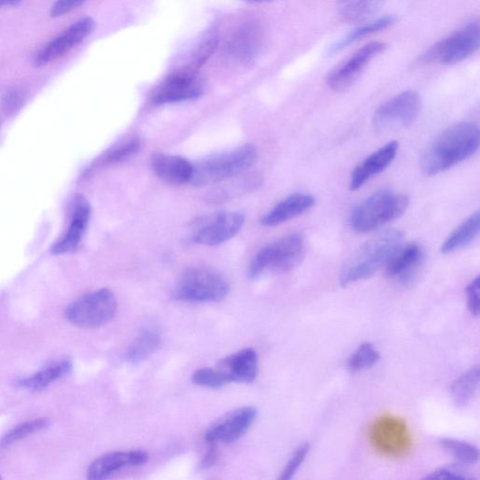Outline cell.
<instances>
[{
    "label": "cell",
    "instance_id": "6da1fadb",
    "mask_svg": "<svg viewBox=\"0 0 480 480\" xmlns=\"http://www.w3.org/2000/svg\"><path fill=\"white\" fill-rule=\"evenodd\" d=\"M477 126L458 123L447 128L428 148L422 158V170L435 176L466 161L479 148Z\"/></svg>",
    "mask_w": 480,
    "mask_h": 480
},
{
    "label": "cell",
    "instance_id": "7a4b0ae2",
    "mask_svg": "<svg viewBox=\"0 0 480 480\" xmlns=\"http://www.w3.org/2000/svg\"><path fill=\"white\" fill-rule=\"evenodd\" d=\"M403 235L390 230L381 232L363 244L344 264L340 276L342 286L366 280L386 266L402 246Z\"/></svg>",
    "mask_w": 480,
    "mask_h": 480
},
{
    "label": "cell",
    "instance_id": "3957f363",
    "mask_svg": "<svg viewBox=\"0 0 480 480\" xmlns=\"http://www.w3.org/2000/svg\"><path fill=\"white\" fill-rule=\"evenodd\" d=\"M258 156L251 145L209 156L194 165L190 183L204 187L239 177L256 163Z\"/></svg>",
    "mask_w": 480,
    "mask_h": 480
},
{
    "label": "cell",
    "instance_id": "277c9868",
    "mask_svg": "<svg viewBox=\"0 0 480 480\" xmlns=\"http://www.w3.org/2000/svg\"><path fill=\"white\" fill-rule=\"evenodd\" d=\"M409 199L391 190H381L363 202L351 216V227L359 233H370L400 218Z\"/></svg>",
    "mask_w": 480,
    "mask_h": 480
},
{
    "label": "cell",
    "instance_id": "5b68a950",
    "mask_svg": "<svg viewBox=\"0 0 480 480\" xmlns=\"http://www.w3.org/2000/svg\"><path fill=\"white\" fill-rule=\"evenodd\" d=\"M304 254L305 243L301 235L283 237L255 254L248 268V278L256 280L270 271H292L301 263Z\"/></svg>",
    "mask_w": 480,
    "mask_h": 480
},
{
    "label": "cell",
    "instance_id": "8992f818",
    "mask_svg": "<svg viewBox=\"0 0 480 480\" xmlns=\"http://www.w3.org/2000/svg\"><path fill=\"white\" fill-rule=\"evenodd\" d=\"M230 293L228 281L218 271L195 267L187 270L176 287V297L189 303H213L225 300Z\"/></svg>",
    "mask_w": 480,
    "mask_h": 480
},
{
    "label": "cell",
    "instance_id": "52a82bcc",
    "mask_svg": "<svg viewBox=\"0 0 480 480\" xmlns=\"http://www.w3.org/2000/svg\"><path fill=\"white\" fill-rule=\"evenodd\" d=\"M117 311L114 293L100 290L76 301L66 311L70 323L81 329H97L112 322Z\"/></svg>",
    "mask_w": 480,
    "mask_h": 480
},
{
    "label": "cell",
    "instance_id": "ba28073f",
    "mask_svg": "<svg viewBox=\"0 0 480 480\" xmlns=\"http://www.w3.org/2000/svg\"><path fill=\"white\" fill-rule=\"evenodd\" d=\"M479 46L480 26L475 21L434 45L425 53L424 60L442 66H455L476 53Z\"/></svg>",
    "mask_w": 480,
    "mask_h": 480
},
{
    "label": "cell",
    "instance_id": "9c48e42d",
    "mask_svg": "<svg viewBox=\"0 0 480 480\" xmlns=\"http://www.w3.org/2000/svg\"><path fill=\"white\" fill-rule=\"evenodd\" d=\"M245 217L237 211H220L198 219L191 226L190 240L206 246H216L234 238L242 229Z\"/></svg>",
    "mask_w": 480,
    "mask_h": 480
},
{
    "label": "cell",
    "instance_id": "30bf717a",
    "mask_svg": "<svg viewBox=\"0 0 480 480\" xmlns=\"http://www.w3.org/2000/svg\"><path fill=\"white\" fill-rule=\"evenodd\" d=\"M422 100L419 93L404 91L383 104L373 116L379 132H393L412 124L420 115Z\"/></svg>",
    "mask_w": 480,
    "mask_h": 480
},
{
    "label": "cell",
    "instance_id": "8fae6325",
    "mask_svg": "<svg viewBox=\"0 0 480 480\" xmlns=\"http://www.w3.org/2000/svg\"><path fill=\"white\" fill-rule=\"evenodd\" d=\"M369 437L373 449L388 457H403L412 445L406 424L393 415L376 420L370 428Z\"/></svg>",
    "mask_w": 480,
    "mask_h": 480
},
{
    "label": "cell",
    "instance_id": "7c38bea8",
    "mask_svg": "<svg viewBox=\"0 0 480 480\" xmlns=\"http://www.w3.org/2000/svg\"><path fill=\"white\" fill-rule=\"evenodd\" d=\"M385 43L374 42L366 45L336 66L327 77L328 86L336 92H343L353 86L369 64L385 52Z\"/></svg>",
    "mask_w": 480,
    "mask_h": 480
},
{
    "label": "cell",
    "instance_id": "4fadbf2b",
    "mask_svg": "<svg viewBox=\"0 0 480 480\" xmlns=\"http://www.w3.org/2000/svg\"><path fill=\"white\" fill-rule=\"evenodd\" d=\"M204 91L202 82L198 77V72L185 66L169 76L159 85L151 96L154 105H167L200 97Z\"/></svg>",
    "mask_w": 480,
    "mask_h": 480
},
{
    "label": "cell",
    "instance_id": "5bb4252c",
    "mask_svg": "<svg viewBox=\"0 0 480 480\" xmlns=\"http://www.w3.org/2000/svg\"><path fill=\"white\" fill-rule=\"evenodd\" d=\"M95 27L96 22L91 17H84L77 21L36 54L35 66L39 68L44 67L67 55L84 42Z\"/></svg>",
    "mask_w": 480,
    "mask_h": 480
},
{
    "label": "cell",
    "instance_id": "9a60e30c",
    "mask_svg": "<svg viewBox=\"0 0 480 480\" xmlns=\"http://www.w3.org/2000/svg\"><path fill=\"white\" fill-rule=\"evenodd\" d=\"M256 418L258 410L252 406L239 408L214 424L206 433L209 444H232L243 437Z\"/></svg>",
    "mask_w": 480,
    "mask_h": 480
},
{
    "label": "cell",
    "instance_id": "2e32d148",
    "mask_svg": "<svg viewBox=\"0 0 480 480\" xmlns=\"http://www.w3.org/2000/svg\"><path fill=\"white\" fill-rule=\"evenodd\" d=\"M424 254L418 243L401 246L386 265L390 277L403 284H410L417 278L423 266Z\"/></svg>",
    "mask_w": 480,
    "mask_h": 480
},
{
    "label": "cell",
    "instance_id": "e0dca14e",
    "mask_svg": "<svg viewBox=\"0 0 480 480\" xmlns=\"http://www.w3.org/2000/svg\"><path fill=\"white\" fill-rule=\"evenodd\" d=\"M148 461L143 451L114 452L96 459L88 467L87 478L104 480L117 472L130 467L141 466Z\"/></svg>",
    "mask_w": 480,
    "mask_h": 480
},
{
    "label": "cell",
    "instance_id": "ac0fdd59",
    "mask_svg": "<svg viewBox=\"0 0 480 480\" xmlns=\"http://www.w3.org/2000/svg\"><path fill=\"white\" fill-rule=\"evenodd\" d=\"M91 207L84 197H77L72 211L70 227L53 247L54 254H66L75 251L80 245L88 227Z\"/></svg>",
    "mask_w": 480,
    "mask_h": 480
},
{
    "label": "cell",
    "instance_id": "d6986e66",
    "mask_svg": "<svg viewBox=\"0 0 480 480\" xmlns=\"http://www.w3.org/2000/svg\"><path fill=\"white\" fill-rule=\"evenodd\" d=\"M217 368L228 383L232 382L251 383L259 374V356L255 350L246 348L222 360Z\"/></svg>",
    "mask_w": 480,
    "mask_h": 480
},
{
    "label": "cell",
    "instance_id": "ffe728a7",
    "mask_svg": "<svg viewBox=\"0 0 480 480\" xmlns=\"http://www.w3.org/2000/svg\"><path fill=\"white\" fill-rule=\"evenodd\" d=\"M399 148V143L392 141L371 154L351 175L350 189L357 190L371 178L380 174L393 163Z\"/></svg>",
    "mask_w": 480,
    "mask_h": 480
},
{
    "label": "cell",
    "instance_id": "44dd1931",
    "mask_svg": "<svg viewBox=\"0 0 480 480\" xmlns=\"http://www.w3.org/2000/svg\"><path fill=\"white\" fill-rule=\"evenodd\" d=\"M151 167L155 174L162 180L174 185L190 182L194 165L187 158L165 153H156L151 158Z\"/></svg>",
    "mask_w": 480,
    "mask_h": 480
},
{
    "label": "cell",
    "instance_id": "7402d4cb",
    "mask_svg": "<svg viewBox=\"0 0 480 480\" xmlns=\"http://www.w3.org/2000/svg\"><path fill=\"white\" fill-rule=\"evenodd\" d=\"M315 203L310 195L295 194L288 197L261 220V225L267 228H274L291 220L310 209Z\"/></svg>",
    "mask_w": 480,
    "mask_h": 480
},
{
    "label": "cell",
    "instance_id": "603a6c76",
    "mask_svg": "<svg viewBox=\"0 0 480 480\" xmlns=\"http://www.w3.org/2000/svg\"><path fill=\"white\" fill-rule=\"evenodd\" d=\"M162 342L163 334L161 330L156 326H146L128 348L125 356L126 361L134 364L147 361L161 347Z\"/></svg>",
    "mask_w": 480,
    "mask_h": 480
},
{
    "label": "cell",
    "instance_id": "cb8c5ba5",
    "mask_svg": "<svg viewBox=\"0 0 480 480\" xmlns=\"http://www.w3.org/2000/svg\"><path fill=\"white\" fill-rule=\"evenodd\" d=\"M479 223V212L472 214L445 240L441 247V252L450 254L471 243L478 236Z\"/></svg>",
    "mask_w": 480,
    "mask_h": 480
},
{
    "label": "cell",
    "instance_id": "d4e9b609",
    "mask_svg": "<svg viewBox=\"0 0 480 480\" xmlns=\"http://www.w3.org/2000/svg\"><path fill=\"white\" fill-rule=\"evenodd\" d=\"M72 369L73 366L69 362L57 363L34 376L21 380L19 385L26 390L41 391L51 385L52 383L69 375Z\"/></svg>",
    "mask_w": 480,
    "mask_h": 480
},
{
    "label": "cell",
    "instance_id": "484cf974",
    "mask_svg": "<svg viewBox=\"0 0 480 480\" xmlns=\"http://www.w3.org/2000/svg\"><path fill=\"white\" fill-rule=\"evenodd\" d=\"M479 386V366L475 365L461 375L452 387V396L458 407L467 406L475 398Z\"/></svg>",
    "mask_w": 480,
    "mask_h": 480
},
{
    "label": "cell",
    "instance_id": "4316f807",
    "mask_svg": "<svg viewBox=\"0 0 480 480\" xmlns=\"http://www.w3.org/2000/svg\"><path fill=\"white\" fill-rule=\"evenodd\" d=\"M386 0H338L340 16L347 22L362 21L374 14Z\"/></svg>",
    "mask_w": 480,
    "mask_h": 480
},
{
    "label": "cell",
    "instance_id": "83f0119b",
    "mask_svg": "<svg viewBox=\"0 0 480 480\" xmlns=\"http://www.w3.org/2000/svg\"><path fill=\"white\" fill-rule=\"evenodd\" d=\"M396 20L397 18L395 16L387 15L359 26L355 30L352 31L351 34H349L346 37L333 46L332 51L334 53L339 52L366 36L376 34V32L381 30L389 28L395 24Z\"/></svg>",
    "mask_w": 480,
    "mask_h": 480
},
{
    "label": "cell",
    "instance_id": "f1b7e54d",
    "mask_svg": "<svg viewBox=\"0 0 480 480\" xmlns=\"http://www.w3.org/2000/svg\"><path fill=\"white\" fill-rule=\"evenodd\" d=\"M260 183L261 178L258 175L244 176L243 178L238 179L237 181L213 190V193L209 196V200L212 202L230 200L239 194H243L245 191L255 189Z\"/></svg>",
    "mask_w": 480,
    "mask_h": 480
},
{
    "label": "cell",
    "instance_id": "f546056e",
    "mask_svg": "<svg viewBox=\"0 0 480 480\" xmlns=\"http://www.w3.org/2000/svg\"><path fill=\"white\" fill-rule=\"evenodd\" d=\"M438 443L454 457L459 465H474L478 462L477 447L469 443L454 438H440Z\"/></svg>",
    "mask_w": 480,
    "mask_h": 480
},
{
    "label": "cell",
    "instance_id": "4dcf8cb0",
    "mask_svg": "<svg viewBox=\"0 0 480 480\" xmlns=\"http://www.w3.org/2000/svg\"><path fill=\"white\" fill-rule=\"evenodd\" d=\"M380 360V353L371 342H363L352 355L347 363L351 373H359L374 366Z\"/></svg>",
    "mask_w": 480,
    "mask_h": 480
},
{
    "label": "cell",
    "instance_id": "1f68e13d",
    "mask_svg": "<svg viewBox=\"0 0 480 480\" xmlns=\"http://www.w3.org/2000/svg\"><path fill=\"white\" fill-rule=\"evenodd\" d=\"M48 425L49 420L43 418L27 422L15 427L6 434L2 439H0V450L7 449V447L11 446L15 443L30 434H34L44 430Z\"/></svg>",
    "mask_w": 480,
    "mask_h": 480
},
{
    "label": "cell",
    "instance_id": "d6a6232c",
    "mask_svg": "<svg viewBox=\"0 0 480 480\" xmlns=\"http://www.w3.org/2000/svg\"><path fill=\"white\" fill-rule=\"evenodd\" d=\"M196 385L209 389H220L228 383L217 368H204L196 371L191 377Z\"/></svg>",
    "mask_w": 480,
    "mask_h": 480
},
{
    "label": "cell",
    "instance_id": "836d02e7",
    "mask_svg": "<svg viewBox=\"0 0 480 480\" xmlns=\"http://www.w3.org/2000/svg\"><path fill=\"white\" fill-rule=\"evenodd\" d=\"M310 452V444H303L299 449L295 452L290 462L287 463L285 468L283 469L280 479L281 480H290L291 479L299 468L303 464L306 456Z\"/></svg>",
    "mask_w": 480,
    "mask_h": 480
},
{
    "label": "cell",
    "instance_id": "e575fe53",
    "mask_svg": "<svg viewBox=\"0 0 480 480\" xmlns=\"http://www.w3.org/2000/svg\"><path fill=\"white\" fill-rule=\"evenodd\" d=\"M139 147L140 143L138 140L133 139L128 141L124 145H121L117 148L110 151L106 157L105 162L108 164L119 162L121 159H125L126 158L130 157L136 153Z\"/></svg>",
    "mask_w": 480,
    "mask_h": 480
},
{
    "label": "cell",
    "instance_id": "d590c367",
    "mask_svg": "<svg viewBox=\"0 0 480 480\" xmlns=\"http://www.w3.org/2000/svg\"><path fill=\"white\" fill-rule=\"evenodd\" d=\"M25 96L19 89H11L5 95L3 100V108L7 115L18 111L23 106Z\"/></svg>",
    "mask_w": 480,
    "mask_h": 480
},
{
    "label": "cell",
    "instance_id": "8d00e7d4",
    "mask_svg": "<svg viewBox=\"0 0 480 480\" xmlns=\"http://www.w3.org/2000/svg\"><path fill=\"white\" fill-rule=\"evenodd\" d=\"M427 479H470L472 478L458 466H444L426 476Z\"/></svg>",
    "mask_w": 480,
    "mask_h": 480
},
{
    "label": "cell",
    "instance_id": "74e56055",
    "mask_svg": "<svg viewBox=\"0 0 480 480\" xmlns=\"http://www.w3.org/2000/svg\"><path fill=\"white\" fill-rule=\"evenodd\" d=\"M467 305L474 316L479 315V277L473 280L466 288Z\"/></svg>",
    "mask_w": 480,
    "mask_h": 480
},
{
    "label": "cell",
    "instance_id": "f35d334b",
    "mask_svg": "<svg viewBox=\"0 0 480 480\" xmlns=\"http://www.w3.org/2000/svg\"><path fill=\"white\" fill-rule=\"evenodd\" d=\"M85 0H56L51 8V16L54 18L66 15L78 6H80Z\"/></svg>",
    "mask_w": 480,
    "mask_h": 480
},
{
    "label": "cell",
    "instance_id": "ab89813d",
    "mask_svg": "<svg viewBox=\"0 0 480 480\" xmlns=\"http://www.w3.org/2000/svg\"><path fill=\"white\" fill-rule=\"evenodd\" d=\"M217 446L216 444H209V450L201 461V468L208 469L215 465L218 459Z\"/></svg>",
    "mask_w": 480,
    "mask_h": 480
},
{
    "label": "cell",
    "instance_id": "60d3db41",
    "mask_svg": "<svg viewBox=\"0 0 480 480\" xmlns=\"http://www.w3.org/2000/svg\"><path fill=\"white\" fill-rule=\"evenodd\" d=\"M23 2L24 0H0V9H4L5 7L16 6Z\"/></svg>",
    "mask_w": 480,
    "mask_h": 480
},
{
    "label": "cell",
    "instance_id": "b9f144b4",
    "mask_svg": "<svg viewBox=\"0 0 480 480\" xmlns=\"http://www.w3.org/2000/svg\"><path fill=\"white\" fill-rule=\"evenodd\" d=\"M243 2L252 5H260L275 2V0H243Z\"/></svg>",
    "mask_w": 480,
    "mask_h": 480
},
{
    "label": "cell",
    "instance_id": "7bdbcfd3",
    "mask_svg": "<svg viewBox=\"0 0 480 480\" xmlns=\"http://www.w3.org/2000/svg\"><path fill=\"white\" fill-rule=\"evenodd\" d=\"M0 478H2V476H0Z\"/></svg>",
    "mask_w": 480,
    "mask_h": 480
}]
</instances>
